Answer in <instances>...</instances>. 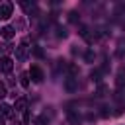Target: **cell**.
Segmentation results:
<instances>
[{
	"instance_id": "cell-1",
	"label": "cell",
	"mask_w": 125,
	"mask_h": 125,
	"mask_svg": "<svg viewBox=\"0 0 125 125\" xmlns=\"http://www.w3.org/2000/svg\"><path fill=\"white\" fill-rule=\"evenodd\" d=\"M27 53H29V47H27V39H23L18 47H16V59L21 62V61H25L27 59Z\"/></svg>"
},
{
	"instance_id": "cell-2",
	"label": "cell",
	"mask_w": 125,
	"mask_h": 125,
	"mask_svg": "<svg viewBox=\"0 0 125 125\" xmlns=\"http://www.w3.org/2000/svg\"><path fill=\"white\" fill-rule=\"evenodd\" d=\"M29 76H31V80H33L35 84H41L43 78H45V74H43V70H41L39 64H33V66L29 68Z\"/></svg>"
},
{
	"instance_id": "cell-3",
	"label": "cell",
	"mask_w": 125,
	"mask_h": 125,
	"mask_svg": "<svg viewBox=\"0 0 125 125\" xmlns=\"http://www.w3.org/2000/svg\"><path fill=\"white\" fill-rule=\"evenodd\" d=\"M12 68H14V61H12L10 57H2V59H0V70H2L4 74H10Z\"/></svg>"
},
{
	"instance_id": "cell-4",
	"label": "cell",
	"mask_w": 125,
	"mask_h": 125,
	"mask_svg": "<svg viewBox=\"0 0 125 125\" xmlns=\"http://www.w3.org/2000/svg\"><path fill=\"white\" fill-rule=\"evenodd\" d=\"M64 88H66V92H68V94L76 92V90H78V80H76V78H72V76H68V78L64 80Z\"/></svg>"
},
{
	"instance_id": "cell-5",
	"label": "cell",
	"mask_w": 125,
	"mask_h": 125,
	"mask_svg": "<svg viewBox=\"0 0 125 125\" xmlns=\"http://www.w3.org/2000/svg\"><path fill=\"white\" fill-rule=\"evenodd\" d=\"M12 10H14V6H12L10 2H4V4L0 6V18H2V20H8V18L12 16Z\"/></svg>"
},
{
	"instance_id": "cell-6",
	"label": "cell",
	"mask_w": 125,
	"mask_h": 125,
	"mask_svg": "<svg viewBox=\"0 0 125 125\" xmlns=\"http://www.w3.org/2000/svg\"><path fill=\"white\" fill-rule=\"evenodd\" d=\"M0 115H2L4 119L12 117V115H14V105H10V104H2V105H0Z\"/></svg>"
},
{
	"instance_id": "cell-7",
	"label": "cell",
	"mask_w": 125,
	"mask_h": 125,
	"mask_svg": "<svg viewBox=\"0 0 125 125\" xmlns=\"http://www.w3.org/2000/svg\"><path fill=\"white\" fill-rule=\"evenodd\" d=\"M14 109L16 111H27V100L25 98H18L16 104H14Z\"/></svg>"
},
{
	"instance_id": "cell-8",
	"label": "cell",
	"mask_w": 125,
	"mask_h": 125,
	"mask_svg": "<svg viewBox=\"0 0 125 125\" xmlns=\"http://www.w3.org/2000/svg\"><path fill=\"white\" fill-rule=\"evenodd\" d=\"M0 33H2V37H4V39H12L16 31H14V27H12V25H4V27L0 29Z\"/></svg>"
},
{
	"instance_id": "cell-9",
	"label": "cell",
	"mask_w": 125,
	"mask_h": 125,
	"mask_svg": "<svg viewBox=\"0 0 125 125\" xmlns=\"http://www.w3.org/2000/svg\"><path fill=\"white\" fill-rule=\"evenodd\" d=\"M20 82H21L23 88H27V86H29V72H21V74H20Z\"/></svg>"
},
{
	"instance_id": "cell-10",
	"label": "cell",
	"mask_w": 125,
	"mask_h": 125,
	"mask_svg": "<svg viewBox=\"0 0 125 125\" xmlns=\"http://www.w3.org/2000/svg\"><path fill=\"white\" fill-rule=\"evenodd\" d=\"M68 121H70V125H78L80 123V115H76V113H72L68 109Z\"/></svg>"
},
{
	"instance_id": "cell-11",
	"label": "cell",
	"mask_w": 125,
	"mask_h": 125,
	"mask_svg": "<svg viewBox=\"0 0 125 125\" xmlns=\"http://www.w3.org/2000/svg\"><path fill=\"white\" fill-rule=\"evenodd\" d=\"M68 33H66V27H62V25H57V37H66Z\"/></svg>"
},
{
	"instance_id": "cell-12",
	"label": "cell",
	"mask_w": 125,
	"mask_h": 125,
	"mask_svg": "<svg viewBox=\"0 0 125 125\" xmlns=\"http://www.w3.org/2000/svg\"><path fill=\"white\" fill-rule=\"evenodd\" d=\"M47 123H49L47 115H39V117H35V125H47Z\"/></svg>"
},
{
	"instance_id": "cell-13",
	"label": "cell",
	"mask_w": 125,
	"mask_h": 125,
	"mask_svg": "<svg viewBox=\"0 0 125 125\" xmlns=\"http://www.w3.org/2000/svg\"><path fill=\"white\" fill-rule=\"evenodd\" d=\"M21 8H23L25 12H31V10H35V4H33V2H21Z\"/></svg>"
},
{
	"instance_id": "cell-14",
	"label": "cell",
	"mask_w": 125,
	"mask_h": 125,
	"mask_svg": "<svg viewBox=\"0 0 125 125\" xmlns=\"http://www.w3.org/2000/svg\"><path fill=\"white\" fill-rule=\"evenodd\" d=\"M68 72H70V76L74 78V76L78 74V66H76V64H68Z\"/></svg>"
},
{
	"instance_id": "cell-15",
	"label": "cell",
	"mask_w": 125,
	"mask_h": 125,
	"mask_svg": "<svg viewBox=\"0 0 125 125\" xmlns=\"http://www.w3.org/2000/svg\"><path fill=\"white\" fill-rule=\"evenodd\" d=\"M10 51H12V45H10V43H4V45H2V53H4V55H8Z\"/></svg>"
},
{
	"instance_id": "cell-16",
	"label": "cell",
	"mask_w": 125,
	"mask_h": 125,
	"mask_svg": "<svg viewBox=\"0 0 125 125\" xmlns=\"http://www.w3.org/2000/svg\"><path fill=\"white\" fill-rule=\"evenodd\" d=\"M90 78H92L94 82H100V70H94V72L90 74Z\"/></svg>"
},
{
	"instance_id": "cell-17",
	"label": "cell",
	"mask_w": 125,
	"mask_h": 125,
	"mask_svg": "<svg viewBox=\"0 0 125 125\" xmlns=\"http://www.w3.org/2000/svg\"><path fill=\"white\" fill-rule=\"evenodd\" d=\"M84 57H86V61H88V62H92V61H94V51H86V55H84Z\"/></svg>"
},
{
	"instance_id": "cell-18",
	"label": "cell",
	"mask_w": 125,
	"mask_h": 125,
	"mask_svg": "<svg viewBox=\"0 0 125 125\" xmlns=\"http://www.w3.org/2000/svg\"><path fill=\"white\" fill-rule=\"evenodd\" d=\"M33 53H35V57H43V51H41V47H33Z\"/></svg>"
},
{
	"instance_id": "cell-19",
	"label": "cell",
	"mask_w": 125,
	"mask_h": 125,
	"mask_svg": "<svg viewBox=\"0 0 125 125\" xmlns=\"http://www.w3.org/2000/svg\"><path fill=\"white\" fill-rule=\"evenodd\" d=\"M104 92H105V86H104V84H100V86H98V92H96V96H104Z\"/></svg>"
},
{
	"instance_id": "cell-20",
	"label": "cell",
	"mask_w": 125,
	"mask_h": 125,
	"mask_svg": "<svg viewBox=\"0 0 125 125\" xmlns=\"http://www.w3.org/2000/svg\"><path fill=\"white\" fill-rule=\"evenodd\" d=\"M4 96H6V86H4L2 82H0V100H2Z\"/></svg>"
},
{
	"instance_id": "cell-21",
	"label": "cell",
	"mask_w": 125,
	"mask_h": 125,
	"mask_svg": "<svg viewBox=\"0 0 125 125\" xmlns=\"http://www.w3.org/2000/svg\"><path fill=\"white\" fill-rule=\"evenodd\" d=\"M29 119H31V117H29V113H27V111H23V123H29Z\"/></svg>"
},
{
	"instance_id": "cell-22",
	"label": "cell",
	"mask_w": 125,
	"mask_h": 125,
	"mask_svg": "<svg viewBox=\"0 0 125 125\" xmlns=\"http://www.w3.org/2000/svg\"><path fill=\"white\" fill-rule=\"evenodd\" d=\"M70 21H78V18H76V12H70Z\"/></svg>"
},
{
	"instance_id": "cell-23",
	"label": "cell",
	"mask_w": 125,
	"mask_h": 125,
	"mask_svg": "<svg viewBox=\"0 0 125 125\" xmlns=\"http://www.w3.org/2000/svg\"><path fill=\"white\" fill-rule=\"evenodd\" d=\"M102 115H104V117H107V115H109V111H107V107H102Z\"/></svg>"
},
{
	"instance_id": "cell-24",
	"label": "cell",
	"mask_w": 125,
	"mask_h": 125,
	"mask_svg": "<svg viewBox=\"0 0 125 125\" xmlns=\"http://www.w3.org/2000/svg\"><path fill=\"white\" fill-rule=\"evenodd\" d=\"M4 123H6V119H4L2 115H0V125H4Z\"/></svg>"
},
{
	"instance_id": "cell-25",
	"label": "cell",
	"mask_w": 125,
	"mask_h": 125,
	"mask_svg": "<svg viewBox=\"0 0 125 125\" xmlns=\"http://www.w3.org/2000/svg\"><path fill=\"white\" fill-rule=\"evenodd\" d=\"M0 20H2V18H0Z\"/></svg>"
}]
</instances>
